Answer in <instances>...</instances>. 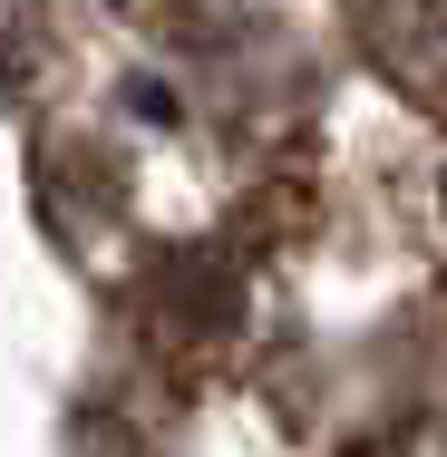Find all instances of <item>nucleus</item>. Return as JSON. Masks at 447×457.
Segmentation results:
<instances>
[{"mask_svg": "<svg viewBox=\"0 0 447 457\" xmlns=\"http://www.w3.org/2000/svg\"><path fill=\"white\" fill-rule=\"evenodd\" d=\"M360 59L409 97L418 117L447 127V0H341Z\"/></svg>", "mask_w": 447, "mask_h": 457, "instance_id": "nucleus-1", "label": "nucleus"}]
</instances>
